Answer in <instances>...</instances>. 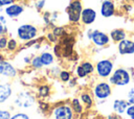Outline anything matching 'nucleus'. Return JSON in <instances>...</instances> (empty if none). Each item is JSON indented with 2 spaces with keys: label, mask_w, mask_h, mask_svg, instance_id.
Here are the masks:
<instances>
[{
  "label": "nucleus",
  "mask_w": 134,
  "mask_h": 119,
  "mask_svg": "<svg viewBox=\"0 0 134 119\" xmlns=\"http://www.w3.org/2000/svg\"><path fill=\"white\" fill-rule=\"evenodd\" d=\"M128 106L129 102L126 98H114L111 102V112L124 116Z\"/></svg>",
  "instance_id": "obj_15"
},
{
  "label": "nucleus",
  "mask_w": 134,
  "mask_h": 119,
  "mask_svg": "<svg viewBox=\"0 0 134 119\" xmlns=\"http://www.w3.org/2000/svg\"><path fill=\"white\" fill-rule=\"evenodd\" d=\"M132 21H133V23H134V10H133V13H132Z\"/></svg>",
  "instance_id": "obj_41"
},
{
  "label": "nucleus",
  "mask_w": 134,
  "mask_h": 119,
  "mask_svg": "<svg viewBox=\"0 0 134 119\" xmlns=\"http://www.w3.org/2000/svg\"><path fill=\"white\" fill-rule=\"evenodd\" d=\"M25 11V6L24 4L20 3V2H14L7 6L4 7V10H3V14L9 18V19H17L19 18L20 16L23 15V13Z\"/></svg>",
  "instance_id": "obj_13"
},
{
  "label": "nucleus",
  "mask_w": 134,
  "mask_h": 119,
  "mask_svg": "<svg viewBox=\"0 0 134 119\" xmlns=\"http://www.w3.org/2000/svg\"><path fill=\"white\" fill-rule=\"evenodd\" d=\"M45 5H46V0H36V2L34 4V6L38 13H41L44 9Z\"/></svg>",
  "instance_id": "obj_32"
},
{
  "label": "nucleus",
  "mask_w": 134,
  "mask_h": 119,
  "mask_svg": "<svg viewBox=\"0 0 134 119\" xmlns=\"http://www.w3.org/2000/svg\"><path fill=\"white\" fill-rule=\"evenodd\" d=\"M125 119H134V104H129L124 115Z\"/></svg>",
  "instance_id": "obj_29"
},
{
  "label": "nucleus",
  "mask_w": 134,
  "mask_h": 119,
  "mask_svg": "<svg viewBox=\"0 0 134 119\" xmlns=\"http://www.w3.org/2000/svg\"><path fill=\"white\" fill-rule=\"evenodd\" d=\"M108 81L111 84L112 87L116 88H126L132 81V73L128 68L125 67H117L114 69Z\"/></svg>",
  "instance_id": "obj_2"
},
{
  "label": "nucleus",
  "mask_w": 134,
  "mask_h": 119,
  "mask_svg": "<svg viewBox=\"0 0 134 119\" xmlns=\"http://www.w3.org/2000/svg\"><path fill=\"white\" fill-rule=\"evenodd\" d=\"M51 31H52L58 38H61L62 35L65 34V28H64L63 26H61V25H55V26L51 29Z\"/></svg>",
  "instance_id": "obj_31"
},
{
  "label": "nucleus",
  "mask_w": 134,
  "mask_h": 119,
  "mask_svg": "<svg viewBox=\"0 0 134 119\" xmlns=\"http://www.w3.org/2000/svg\"><path fill=\"white\" fill-rule=\"evenodd\" d=\"M13 115V112L10 109H0V119H9L10 116Z\"/></svg>",
  "instance_id": "obj_30"
},
{
  "label": "nucleus",
  "mask_w": 134,
  "mask_h": 119,
  "mask_svg": "<svg viewBox=\"0 0 134 119\" xmlns=\"http://www.w3.org/2000/svg\"><path fill=\"white\" fill-rule=\"evenodd\" d=\"M91 92L93 94L95 102L96 101H104V100H108L112 96L113 87L108 81V79H100L93 85Z\"/></svg>",
  "instance_id": "obj_4"
},
{
  "label": "nucleus",
  "mask_w": 134,
  "mask_h": 119,
  "mask_svg": "<svg viewBox=\"0 0 134 119\" xmlns=\"http://www.w3.org/2000/svg\"><path fill=\"white\" fill-rule=\"evenodd\" d=\"M93 73H95V64L89 59H84L80 62L74 69V74L79 79L87 78Z\"/></svg>",
  "instance_id": "obj_8"
},
{
  "label": "nucleus",
  "mask_w": 134,
  "mask_h": 119,
  "mask_svg": "<svg viewBox=\"0 0 134 119\" xmlns=\"http://www.w3.org/2000/svg\"><path fill=\"white\" fill-rule=\"evenodd\" d=\"M79 98L81 99L82 103L85 106V110H87V111H90L95 105V99L93 97L92 92H90V91H82L80 93Z\"/></svg>",
  "instance_id": "obj_16"
},
{
  "label": "nucleus",
  "mask_w": 134,
  "mask_h": 119,
  "mask_svg": "<svg viewBox=\"0 0 134 119\" xmlns=\"http://www.w3.org/2000/svg\"><path fill=\"white\" fill-rule=\"evenodd\" d=\"M109 37L111 39V42L117 44L120 41L128 38V31L125 28H113L110 30Z\"/></svg>",
  "instance_id": "obj_17"
},
{
  "label": "nucleus",
  "mask_w": 134,
  "mask_h": 119,
  "mask_svg": "<svg viewBox=\"0 0 134 119\" xmlns=\"http://www.w3.org/2000/svg\"><path fill=\"white\" fill-rule=\"evenodd\" d=\"M3 10H4V7H3V6L1 5V3H0V13H2Z\"/></svg>",
  "instance_id": "obj_39"
},
{
  "label": "nucleus",
  "mask_w": 134,
  "mask_h": 119,
  "mask_svg": "<svg viewBox=\"0 0 134 119\" xmlns=\"http://www.w3.org/2000/svg\"><path fill=\"white\" fill-rule=\"evenodd\" d=\"M92 119H107V118H106V116H103V115H96Z\"/></svg>",
  "instance_id": "obj_38"
},
{
  "label": "nucleus",
  "mask_w": 134,
  "mask_h": 119,
  "mask_svg": "<svg viewBox=\"0 0 134 119\" xmlns=\"http://www.w3.org/2000/svg\"><path fill=\"white\" fill-rule=\"evenodd\" d=\"M3 61H4V57H3V56L0 54V63H1V62H3Z\"/></svg>",
  "instance_id": "obj_40"
},
{
  "label": "nucleus",
  "mask_w": 134,
  "mask_h": 119,
  "mask_svg": "<svg viewBox=\"0 0 134 119\" xmlns=\"http://www.w3.org/2000/svg\"><path fill=\"white\" fill-rule=\"evenodd\" d=\"M69 103H70L71 109L74 112V114H75L76 117H79V116H81L82 114L85 113V111H86L85 110V106H84V104L82 103V101H81V99L79 97H72L69 100Z\"/></svg>",
  "instance_id": "obj_20"
},
{
  "label": "nucleus",
  "mask_w": 134,
  "mask_h": 119,
  "mask_svg": "<svg viewBox=\"0 0 134 119\" xmlns=\"http://www.w3.org/2000/svg\"><path fill=\"white\" fill-rule=\"evenodd\" d=\"M51 119H76L69 102H62L54 105L50 112Z\"/></svg>",
  "instance_id": "obj_7"
},
{
  "label": "nucleus",
  "mask_w": 134,
  "mask_h": 119,
  "mask_svg": "<svg viewBox=\"0 0 134 119\" xmlns=\"http://www.w3.org/2000/svg\"><path fill=\"white\" fill-rule=\"evenodd\" d=\"M8 30V22L7 17L4 14H0V35H7Z\"/></svg>",
  "instance_id": "obj_22"
},
{
  "label": "nucleus",
  "mask_w": 134,
  "mask_h": 119,
  "mask_svg": "<svg viewBox=\"0 0 134 119\" xmlns=\"http://www.w3.org/2000/svg\"><path fill=\"white\" fill-rule=\"evenodd\" d=\"M50 93H51V88L49 85L43 84L37 88V96L41 99H46L47 97L50 96Z\"/></svg>",
  "instance_id": "obj_21"
},
{
  "label": "nucleus",
  "mask_w": 134,
  "mask_h": 119,
  "mask_svg": "<svg viewBox=\"0 0 134 119\" xmlns=\"http://www.w3.org/2000/svg\"><path fill=\"white\" fill-rule=\"evenodd\" d=\"M83 8H84L83 0H70L65 9L67 21L73 25L81 23V16Z\"/></svg>",
  "instance_id": "obj_5"
},
{
  "label": "nucleus",
  "mask_w": 134,
  "mask_h": 119,
  "mask_svg": "<svg viewBox=\"0 0 134 119\" xmlns=\"http://www.w3.org/2000/svg\"><path fill=\"white\" fill-rule=\"evenodd\" d=\"M89 41L92 43L93 46H95L97 48H104L110 44L111 39L109 37V33H107L100 29H92Z\"/></svg>",
  "instance_id": "obj_9"
},
{
  "label": "nucleus",
  "mask_w": 134,
  "mask_h": 119,
  "mask_svg": "<svg viewBox=\"0 0 134 119\" xmlns=\"http://www.w3.org/2000/svg\"><path fill=\"white\" fill-rule=\"evenodd\" d=\"M39 56L41 58V62L43 64L44 67H51L55 64L57 57L53 54V52L49 51V50H43L39 53Z\"/></svg>",
  "instance_id": "obj_19"
},
{
  "label": "nucleus",
  "mask_w": 134,
  "mask_h": 119,
  "mask_svg": "<svg viewBox=\"0 0 134 119\" xmlns=\"http://www.w3.org/2000/svg\"><path fill=\"white\" fill-rule=\"evenodd\" d=\"M30 67L35 70H41L44 68L42 62H41V58L39 56V54H35L31 58V62H30Z\"/></svg>",
  "instance_id": "obj_24"
},
{
  "label": "nucleus",
  "mask_w": 134,
  "mask_h": 119,
  "mask_svg": "<svg viewBox=\"0 0 134 119\" xmlns=\"http://www.w3.org/2000/svg\"><path fill=\"white\" fill-rule=\"evenodd\" d=\"M4 62H5V59L0 63V78H1V76L3 75V64H4Z\"/></svg>",
  "instance_id": "obj_37"
},
{
  "label": "nucleus",
  "mask_w": 134,
  "mask_h": 119,
  "mask_svg": "<svg viewBox=\"0 0 134 119\" xmlns=\"http://www.w3.org/2000/svg\"><path fill=\"white\" fill-rule=\"evenodd\" d=\"M100 1H102V0H100Z\"/></svg>",
  "instance_id": "obj_43"
},
{
  "label": "nucleus",
  "mask_w": 134,
  "mask_h": 119,
  "mask_svg": "<svg viewBox=\"0 0 134 119\" xmlns=\"http://www.w3.org/2000/svg\"><path fill=\"white\" fill-rule=\"evenodd\" d=\"M106 118H107V119H125V118H124V116L118 115V114L113 113V112L109 113V114L106 116Z\"/></svg>",
  "instance_id": "obj_34"
},
{
  "label": "nucleus",
  "mask_w": 134,
  "mask_h": 119,
  "mask_svg": "<svg viewBox=\"0 0 134 119\" xmlns=\"http://www.w3.org/2000/svg\"><path fill=\"white\" fill-rule=\"evenodd\" d=\"M117 11V5L115 0H102L99 3V9L98 13L102 18L109 19L116 15Z\"/></svg>",
  "instance_id": "obj_10"
},
{
  "label": "nucleus",
  "mask_w": 134,
  "mask_h": 119,
  "mask_svg": "<svg viewBox=\"0 0 134 119\" xmlns=\"http://www.w3.org/2000/svg\"><path fill=\"white\" fill-rule=\"evenodd\" d=\"M40 29L32 23H22L16 28V37L19 42L27 43L39 37Z\"/></svg>",
  "instance_id": "obj_3"
},
{
  "label": "nucleus",
  "mask_w": 134,
  "mask_h": 119,
  "mask_svg": "<svg viewBox=\"0 0 134 119\" xmlns=\"http://www.w3.org/2000/svg\"><path fill=\"white\" fill-rule=\"evenodd\" d=\"M9 119H31L30 115L24 111H18L13 113V115L10 116Z\"/></svg>",
  "instance_id": "obj_26"
},
{
  "label": "nucleus",
  "mask_w": 134,
  "mask_h": 119,
  "mask_svg": "<svg viewBox=\"0 0 134 119\" xmlns=\"http://www.w3.org/2000/svg\"><path fill=\"white\" fill-rule=\"evenodd\" d=\"M125 98L127 99L129 104H134V87H131V88L128 89Z\"/></svg>",
  "instance_id": "obj_28"
},
{
  "label": "nucleus",
  "mask_w": 134,
  "mask_h": 119,
  "mask_svg": "<svg viewBox=\"0 0 134 119\" xmlns=\"http://www.w3.org/2000/svg\"><path fill=\"white\" fill-rule=\"evenodd\" d=\"M97 10L88 5V6H84L83 11H82V16H81V23L85 26H90L93 23H95V21L97 20Z\"/></svg>",
  "instance_id": "obj_12"
},
{
  "label": "nucleus",
  "mask_w": 134,
  "mask_h": 119,
  "mask_svg": "<svg viewBox=\"0 0 134 119\" xmlns=\"http://www.w3.org/2000/svg\"><path fill=\"white\" fill-rule=\"evenodd\" d=\"M14 87L10 80H1L0 81V105L6 104L9 100H12L14 96Z\"/></svg>",
  "instance_id": "obj_11"
},
{
  "label": "nucleus",
  "mask_w": 134,
  "mask_h": 119,
  "mask_svg": "<svg viewBox=\"0 0 134 119\" xmlns=\"http://www.w3.org/2000/svg\"><path fill=\"white\" fill-rule=\"evenodd\" d=\"M0 81H1V80H0Z\"/></svg>",
  "instance_id": "obj_42"
},
{
  "label": "nucleus",
  "mask_w": 134,
  "mask_h": 119,
  "mask_svg": "<svg viewBox=\"0 0 134 119\" xmlns=\"http://www.w3.org/2000/svg\"><path fill=\"white\" fill-rule=\"evenodd\" d=\"M115 69V62L110 57H103L95 62V74L99 79H108Z\"/></svg>",
  "instance_id": "obj_6"
},
{
  "label": "nucleus",
  "mask_w": 134,
  "mask_h": 119,
  "mask_svg": "<svg viewBox=\"0 0 134 119\" xmlns=\"http://www.w3.org/2000/svg\"><path fill=\"white\" fill-rule=\"evenodd\" d=\"M18 75V70L17 68L8 61H5L4 64H3V75L2 77L7 79V80H10V79H14L15 77H17Z\"/></svg>",
  "instance_id": "obj_18"
},
{
  "label": "nucleus",
  "mask_w": 134,
  "mask_h": 119,
  "mask_svg": "<svg viewBox=\"0 0 134 119\" xmlns=\"http://www.w3.org/2000/svg\"><path fill=\"white\" fill-rule=\"evenodd\" d=\"M45 39L47 40L48 43H51V44H57V43L59 42V38H58L51 30H49V31L45 34Z\"/></svg>",
  "instance_id": "obj_27"
},
{
  "label": "nucleus",
  "mask_w": 134,
  "mask_h": 119,
  "mask_svg": "<svg viewBox=\"0 0 134 119\" xmlns=\"http://www.w3.org/2000/svg\"><path fill=\"white\" fill-rule=\"evenodd\" d=\"M122 9H124V11L127 13V14H132L133 10H134V7H133L130 3H128V4H124V5H122Z\"/></svg>",
  "instance_id": "obj_35"
},
{
  "label": "nucleus",
  "mask_w": 134,
  "mask_h": 119,
  "mask_svg": "<svg viewBox=\"0 0 134 119\" xmlns=\"http://www.w3.org/2000/svg\"><path fill=\"white\" fill-rule=\"evenodd\" d=\"M8 39V35H0V50H6Z\"/></svg>",
  "instance_id": "obj_33"
},
{
  "label": "nucleus",
  "mask_w": 134,
  "mask_h": 119,
  "mask_svg": "<svg viewBox=\"0 0 134 119\" xmlns=\"http://www.w3.org/2000/svg\"><path fill=\"white\" fill-rule=\"evenodd\" d=\"M18 48H19V41H18V39H16L14 37H9L6 50L9 51V52H15V51H17Z\"/></svg>",
  "instance_id": "obj_23"
},
{
  "label": "nucleus",
  "mask_w": 134,
  "mask_h": 119,
  "mask_svg": "<svg viewBox=\"0 0 134 119\" xmlns=\"http://www.w3.org/2000/svg\"><path fill=\"white\" fill-rule=\"evenodd\" d=\"M36 96L27 90H22L14 94L12 98V105L19 110H28L36 105Z\"/></svg>",
  "instance_id": "obj_1"
},
{
  "label": "nucleus",
  "mask_w": 134,
  "mask_h": 119,
  "mask_svg": "<svg viewBox=\"0 0 134 119\" xmlns=\"http://www.w3.org/2000/svg\"><path fill=\"white\" fill-rule=\"evenodd\" d=\"M116 49L119 55H134V40L125 39L116 44Z\"/></svg>",
  "instance_id": "obj_14"
},
{
  "label": "nucleus",
  "mask_w": 134,
  "mask_h": 119,
  "mask_svg": "<svg viewBox=\"0 0 134 119\" xmlns=\"http://www.w3.org/2000/svg\"><path fill=\"white\" fill-rule=\"evenodd\" d=\"M14 2H16V0H0V3L3 7H5V6H7V5H9Z\"/></svg>",
  "instance_id": "obj_36"
},
{
  "label": "nucleus",
  "mask_w": 134,
  "mask_h": 119,
  "mask_svg": "<svg viewBox=\"0 0 134 119\" xmlns=\"http://www.w3.org/2000/svg\"><path fill=\"white\" fill-rule=\"evenodd\" d=\"M59 79L62 81V82H69V80L72 78V73L69 71V70H66V69H62L59 73Z\"/></svg>",
  "instance_id": "obj_25"
}]
</instances>
